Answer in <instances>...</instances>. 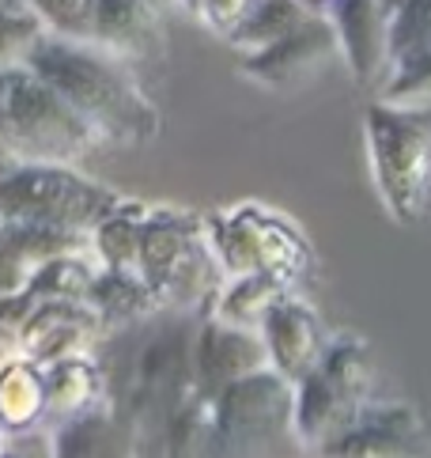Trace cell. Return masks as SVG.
Instances as JSON below:
<instances>
[{
	"label": "cell",
	"instance_id": "6da1fadb",
	"mask_svg": "<svg viewBox=\"0 0 431 458\" xmlns=\"http://www.w3.org/2000/svg\"><path fill=\"white\" fill-rule=\"evenodd\" d=\"M27 64L35 69L106 148H144L159 137V106L148 99L129 61L98 50L95 42L46 35Z\"/></svg>",
	"mask_w": 431,
	"mask_h": 458
},
{
	"label": "cell",
	"instance_id": "7a4b0ae2",
	"mask_svg": "<svg viewBox=\"0 0 431 458\" xmlns=\"http://www.w3.org/2000/svg\"><path fill=\"white\" fill-rule=\"evenodd\" d=\"M137 273L156 292L163 310L205 315L212 296L224 284V269L216 261L201 212L174 205H148L140 227Z\"/></svg>",
	"mask_w": 431,
	"mask_h": 458
},
{
	"label": "cell",
	"instance_id": "3957f363",
	"mask_svg": "<svg viewBox=\"0 0 431 458\" xmlns=\"http://www.w3.org/2000/svg\"><path fill=\"white\" fill-rule=\"evenodd\" d=\"M371 182L386 216L412 227L431 205V106L375 99L363 110Z\"/></svg>",
	"mask_w": 431,
	"mask_h": 458
},
{
	"label": "cell",
	"instance_id": "277c9868",
	"mask_svg": "<svg viewBox=\"0 0 431 458\" xmlns=\"http://www.w3.org/2000/svg\"><path fill=\"white\" fill-rule=\"evenodd\" d=\"M103 148L84 118L30 69H0V152L12 163H80Z\"/></svg>",
	"mask_w": 431,
	"mask_h": 458
},
{
	"label": "cell",
	"instance_id": "5b68a950",
	"mask_svg": "<svg viewBox=\"0 0 431 458\" xmlns=\"http://www.w3.org/2000/svg\"><path fill=\"white\" fill-rule=\"evenodd\" d=\"M208 247L224 276H276L280 284L300 288L314 273V247L300 224L269 205L242 201L231 208L201 212Z\"/></svg>",
	"mask_w": 431,
	"mask_h": 458
},
{
	"label": "cell",
	"instance_id": "8992f818",
	"mask_svg": "<svg viewBox=\"0 0 431 458\" xmlns=\"http://www.w3.org/2000/svg\"><path fill=\"white\" fill-rule=\"evenodd\" d=\"M125 201L122 190L80 174L76 163H12L0 174V220L88 235Z\"/></svg>",
	"mask_w": 431,
	"mask_h": 458
},
{
	"label": "cell",
	"instance_id": "52a82bcc",
	"mask_svg": "<svg viewBox=\"0 0 431 458\" xmlns=\"http://www.w3.org/2000/svg\"><path fill=\"white\" fill-rule=\"evenodd\" d=\"M375 390H378L375 349L352 330L329 337L322 360L295 383L292 394V428L300 447L314 454L363 405L375 402Z\"/></svg>",
	"mask_w": 431,
	"mask_h": 458
},
{
	"label": "cell",
	"instance_id": "ba28073f",
	"mask_svg": "<svg viewBox=\"0 0 431 458\" xmlns=\"http://www.w3.org/2000/svg\"><path fill=\"white\" fill-rule=\"evenodd\" d=\"M295 386L273 368L216 390V458H280L284 444H295L292 428Z\"/></svg>",
	"mask_w": 431,
	"mask_h": 458
},
{
	"label": "cell",
	"instance_id": "9c48e42d",
	"mask_svg": "<svg viewBox=\"0 0 431 458\" xmlns=\"http://www.w3.org/2000/svg\"><path fill=\"white\" fill-rule=\"evenodd\" d=\"M314 454L318 458H431V428L417 405L375 398Z\"/></svg>",
	"mask_w": 431,
	"mask_h": 458
},
{
	"label": "cell",
	"instance_id": "30bf717a",
	"mask_svg": "<svg viewBox=\"0 0 431 458\" xmlns=\"http://www.w3.org/2000/svg\"><path fill=\"white\" fill-rule=\"evenodd\" d=\"M337 57H341V46H337L334 23L325 15H310L303 27L288 30L273 46L242 54L239 76L258 84L261 91H300Z\"/></svg>",
	"mask_w": 431,
	"mask_h": 458
},
{
	"label": "cell",
	"instance_id": "8fae6325",
	"mask_svg": "<svg viewBox=\"0 0 431 458\" xmlns=\"http://www.w3.org/2000/svg\"><path fill=\"white\" fill-rule=\"evenodd\" d=\"M258 334L265 341V352H269V368L280 379H288L292 386L318 364L329 337H334L325 330V322L318 318V310L295 296V292H288L284 300H276L269 307V315L261 318Z\"/></svg>",
	"mask_w": 431,
	"mask_h": 458
},
{
	"label": "cell",
	"instance_id": "7c38bea8",
	"mask_svg": "<svg viewBox=\"0 0 431 458\" xmlns=\"http://www.w3.org/2000/svg\"><path fill=\"white\" fill-rule=\"evenodd\" d=\"M261 368H269V352L258 330L231 326L216 315H197L193 326V371L208 394L224 390L227 383L246 379Z\"/></svg>",
	"mask_w": 431,
	"mask_h": 458
},
{
	"label": "cell",
	"instance_id": "4fadbf2b",
	"mask_svg": "<svg viewBox=\"0 0 431 458\" xmlns=\"http://www.w3.org/2000/svg\"><path fill=\"white\" fill-rule=\"evenodd\" d=\"M325 20L337 30L341 61L359 88L390 72V12L383 0H334Z\"/></svg>",
	"mask_w": 431,
	"mask_h": 458
},
{
	"label": "cell",
	"instance_id": "5bb4252c",
	"mask_svg": "<svg viewBox=\"0 0 431 458\" xmlns=\"http://www.w3.org/2000/svg\"><path fill=\"white\" fill-rule=\"evenodd\" d=\"M103 334H106L103 322L95 318V310L84 300H46L42 307H35L27 315L12 352H20L46 368L61 356L91 352V345Z\"/></svg>",
	"mask_w": 431,
	"mask_h": 458
},
{
	"label": "cell",
	"instance_id": "9a60e30c",
	"mask_svg": "<svg viewBox=\"0 0 431 458\" xmlns=\"http://www.w3.org/2000/svg\"><path fill=\"white\" fill-rule=\"evenodd\" d=\"M91 42L122 61H159L167 50L163 12L148 0H98Z\"/></svg>",
	"mask_w": 431,
	"mask_h": 458
},
{
	"label": "cell",
	"instance_id": "2e32d148",
	"mask_svg": "<svg viewBox=\"0 0 431 458\" xmlns=\"http://www.w3.org/2000/svg\"><path fill=\"white\" fill-rule=\"evenodd\" d=\"M80 250H91L88 235L57 232V227H38V224L0 220V296L20 292L49 258L80 254Z\"/></svg>",
	"mask_w": 431,
	"mask_h": 458
},
{
	"label": "cell",
	"instance_id": "e0dca14e",
	"mask_svg": "<svg viewBox=\"0 0 431 458\" xmlns=\"http://www.w3.org/2000/svg\"><path fill=\"white\" fill-rule=\"evenodd\" d=\"M103 402H110V379L95 352H72L46 364V432Z\"/></svg>",
	"mask_w": 431,
	"mask_h": 458
},
{
	"label": "cell",
	"instance_id": "ac0fdd59",
	"mask_svg": "<svg viewBox=\"0 0 431 458\" xmlns=\"http://www.w3.org/2000/svg\"><path fill=\"white\" fill-rule=\"evenodd\" d=\"M46 432V368L20 352H0V439Z\"/></svg>",
	"mask_w": 431,
	"mask_h": 458
},
{
	"label": "cell",
	"instance_id": "d6986e66",
	"mask_svg": "<svg viewBox=\"0 0 431 458\" xmlns=\"http://www.w3.org/2000/svg\"><path fill=\"white\" fill-rule=\"evenodd\" d=\"M84 303L95 310V318L103 322V330L132 326V322L163 310L156 292L148 288V281L140 273L106 269V266H95V276H91V284L84 292Z\"/></svg>",
	"mask_w": 431,
	"mask_h": 458
},
{
	"label": "cell",
	"instance_id": "ffe728a7",
	"mask_svg": "<svg viewBox=\"0 0 431 458\" xmlns=\"http://www.w3.org/2000/svg\"><path fill=\"white\" fill-rule=\"evenodd\" d=\"M46 439L49 458H125V432L114 413V398L54 424Z\"/></svg>",
	"mask_w": 431,
	"mask_h": 458
},
{
	"label": "cell",
	"instance_id": "44dd1931",
	"mask_svg": "<svg viewBox=\"0 0 431 458\" xmlns=\"http://www.w3.org/2000/svg\"><path fill=\"white\" fill-rule=\"evenodd\" d=\"M288 284H280L276 276H261V273H246V276H224L220 292L212 296L205 315H216L231 326H246V330H258L261 318L269 315V307L276 300H284Z\"/></svg>",
	"mask_w": 431,
	"mask_h": 458
},
{
	"label": "cell",
	"instance_id": "7402d4cb",
	"mask_svg": "<svg viewBox=\"0 0 431 458\" xmlns=\"http://www.w3.org/2000/svg\"><path fill=\"white\" fill-rule=\"evenodd\" d=\"M307 20H310V12L300 4V0H254L250 12L242 15V23L231 30L224 42L239 54H254V50L273 46L276 38H284L288 30L303 27Z\"/></svg>",
	"mask_w": 431,
	"mask_h": 458
},
{
	"label": "cell",
	"instance_id": "603a6c76",
	"mask_svg": "<svg viewBox=\"0 0 431 458\" xmlns=\"http://www.w3.org/2000/svg\"><path fill=\"white\" fill-rule=\"evenodd\" d=\"M42 38L46 27L30 8V0H0V69L23 64Z\"/></svg>",
	"mask_w": 431,
	"mask_h": 458
},
{
	"label": "cell",
	"instance_id": "cb8c5ba5",
	"mask_svg": "<svg viewBox=\"0 0 431 458\" xmlns=\"http://www.w3.org/2000/svg\"><path fill=\"white\" fill-rule=\"evenodd\" d=\"M431 50V0H405L390 15V69Z\"/></svg>",
	"mask_w": 431,
	"mask_h": 458
},
{
	"label": "cell",
	"instance_id": "d4e9b609",
	"mask_svg": "<svg viewBox=\"0 0 431 458\" xmlns=\"http://www.w3.org/2000/svg\"><path fill=\"white\" fill-rule=\"evenodd\" d=\"M30 8L42 20L46 35L69 38V42H91L98 0H30Z\"/></svg>",
	"mask_w": 431,
	"mask_h": 458
},
{
	"label": "cell",
	"instance_id": "484cf974",
	"mask_svg": "<svg viewBox=\"0 0 431 458\" xmlns=\"http://www.w3.org/2000/svg\"><path fill=\"white\" fill-rule=\"evenodd\" d=\"M378 99L431 106V50L420 54V57H412V61H405V64H397V69H390Z\"/></svg>",
	"mask_w": 431,
	"mask_h": 458
},
{
	"label": "cell",
	"instance_id": "4316f807",
	"mask_svg": "<svg viewBox=\"0 0 431 458\" xmlns=\"http://www.w3.org/2000/svg\"><path fill=\"white\" fill-rule=\"evenodd\" d=\"M254 0H201V8H197V20H201L212 35L227 38L231 30L242 23V15L250 12Z\"/></svg>",
	"mask_w": 431,
	"mask_h": 458
},
{
	"label": "cell",
	"instance_id": "83f0119b",
	"mask_svg": "<svg viewBox=\"0 0 431 458\" xmlns=\"http://www.w3.org/2000/svg\"><path fill=\"white\" fill-rule=\"evenodd\" d=\"M0 458H49V439H46V432L4 439V444H0Z\"/></svg>",
	"mask_w": 431,
	"mask_h": 458
},
{
	"label": "cell",
	"instance_id": "f1b7e54d",
	"mask_svg": "<svg viewBox=\"0 0 431 458\" xmlns=\"http://www.w3.org/2000/svg\"><path fill=\"white\" fill-rule=\"evenodd\" d=\"M300 4H303L310 15H325V12H329V4H334V0H300Z\"/></svg>",
	"mask_w": 431,
	"mask_h": 458
},
{
	"label": "cell",
	"instance_id": "f546056e",
	"mask_svg": "<svg viewBox=\"0 0 431 458\" xmlns=\"http://www.w3.org/2000/svg\"><path fill=\"white\" fill-rule=\"evenodd\" d=\"M148 4H152V8H159V12H167L171 4H178V0H148Z\"/></svg>",
	"mask_w": 431,
	"mask_h": 458
},
{
	"label": "cell",
	"instance_id": "4dcf8cb0",
	"mask_svg": "<svg viewBox=\"0 0 431 458\" xmlns=\"http://www.w3.org/2000/svg\"><path fill=\"white\" fill-rule=\"evenodd\" d=\"M178 4L186 8V12H193V15H197V8H201V0H178Z\"/></svg>",
	"mask_w": 431,
	"mask_h": 458
},
{
	"label": "cell",
	"instance_id": "1f68e13d",
	"mask_svg": "<svg viewBox=\"0 0 431 458\" xmlns=\"http://www.w3.org/2000/svg\"><path fill=\"white\" fill-rule=\"evenodd\" d=\"M401 4H405V0H383V8H386V12H390V15H393V12H397V8H401Z\"/></svg>",
	"mask_w": 431,
	"mask_h": 458
},
{
	"label": "cell",
	"instance_id": "d6a6232c",
	"mask_svg": "<svg viewBox=\"0 0 431 458\" xmlns=\"http://www.w3.org/2000/svg\"><path fill=\"white\" fill-rule=\"evenodd\" d=\"M8 167H12V159H8V156H4V152H0V174H4V171H8Z\"/></svg>",
	"mask_w": 431,
	"mask_h": 458
},
{
	"label": "cell",
	"instance_id": "836d02e7",
	"mask_svg": "<svg viewBox=\"0 0 431 458\" xmlns=\"http://www.w3.org/2000/svg\"><path fill=\"white\" fill-rule=\"evenodd\" d=\"M0 444H4V439H0Z\"/></svg>",
	"mask_w": 431,
	"mask_h": 458
}]
</instances>
